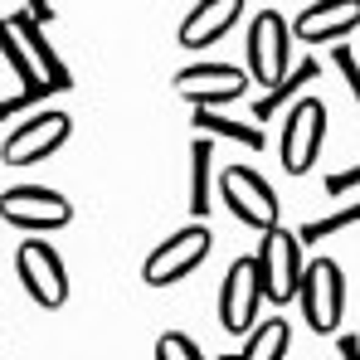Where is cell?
<instances>
[{
	"label": "cell",
	"instance_id": "277c9868",
	"mask_svg": "<svg viewBox=\"0 0 360 360\" xmlns=\"http://www.w3.org/2000/svg\"><path fill=\"white\" fill-rule=\"evenodd\" d=\"M15 273H20V288L34 297V307L44 311H59L68 302V268L54 253V243L44 239H25L15 248Z\"/></svg>",
	"mask_w": 360,
	"mask_h": 360
},
{
	"label": "cell",
	"instance_id": "4fadbf2b",
	"mask_svg": "<svg viewBox=\"0 0 360 360\" xmlns=\"http://www.w3.org/2000/svg\"><path fill=\"white\" fill-rule=\"evenodd\" d=\"M360 25V0H316L307 5L292 25L302 44H341V34H351Z\"/></svg>",
	"mask_w": 360,
	"mask_h": 360
},
{
	"label": "cell",
	"instance_id": "6da1fadb",
	"mask_svg": "<svg viewBox=\"0 0 360 360\" xmlns=\"http://www.w3.org/2000/svg\"><path fill=\"white\" fill-rule=\"evenodd\" d=\"M0 59L20 73V88H39V93H63L73 88V73L63 59L49 49V39L39 34V25L30 20V10L0 20Z\"/></svg>",
	"mask_w": 360,
	"mask_h": 360
},
{
	"label": "cell",
	"instance_id": "e0dca14e",
	"mask_svg": "<svg viewBox=\"0 0 360 360\" xmlns=\"http://www.w3.org/2000/svg\"><path fill=\"white\" fill-rule=\"evenodd\" d=\"M316 73H321V63H316V59H302L297 68L288 73V83H283V88H273V93H263V98L253 103V122L263 127L268 117H278L283 108H292V103H302V98H297V88H307V83H311Z\"/></svg>",
	"mask_w": 360,
	"mask_h": 360
},
{
	"label": "cell",
	"instance_id": "8992f818",
	"mask_svg": "<svg viewBox=\"0 0 360 360\" xmlns=\"http://www.w3.org/2000/svg\"><path fill=\"white\" fill-rule=\"evenodd\" d=\"M258 273H263V292L268 302H292L302 292V273H307V263H302V239L292 229H268L263 243H258Z\"/></svg>",
	"mask_w": 360,
	"mask_h": 360
},
{
	"label": "cell",
	"instance_id": "9c48e42d",
	"mask_svg": "<svg viewBox=\"0 0 360 360\" xmlns=\"http://www.w3.org/2000/svg\"><path fill=\"white\" fill-rule=\"evenodd\" d=\"M321 141H326V108L316 98L292 103L288 108V122H283V146H278L283 171L288 176H307L311 161H316V151H321Z\"/></svg>",
	"mask_w": 360,
	"mask_h": 360
},
{
	"label": "cell",
	"instance_id": "d6986e66",
	"mask_svg": "<svg viewBox=\"0 0 360 360\" xmlns=\"http://www.w3.org/2000/svg\"><path fill=\"white\" fill-rule=\"evenodd\" d=\"M351 224H360V200H351V205H341L336 214H321V219L302 224V229H297V239H302V243H316V239H331L336 229H351Z\"/></svg>",
	"mask_w": 360,
	"mask_h": 360
},
{
	"label": "cell",
	"instance_id": "ac0fdd59",
	"mask_svg": "<svg viewBox=\"0 0 360 360\" xmlns=\"http://www.w3.org/2000/svg\"><path fill=\"white\" fill-rule=\"evenodd\" d=\"M288 341H292V331H288V321H283V316L258 321V331L243 341L239 360H283V356H288Z\"/></svg>",
	"mask_w": 360,
	"mask_h": 360
},
{
	"label": "cell",
	"instance_id": "8fae6325",
	"mask_svg": "<svg viewBox=\"0 0 360 360\" xmlns=\"http://www.w3.org/2000/svg\"><path fill=\"white\" fill-rule=\"evenodd\" d=\"M248 73L243 68H234V63H190V68H180L176 73V88L180 98H190L195 108H224V103H234V98H243L248 93Z\"/></svg>",
	"mask_w": 360,
	"mask_h": 360
},
{
	"label": "cell",
	"instance_id": "603a6c76",
	"mask_svg": "<svg viewBox=\"0 0 360 360\" xmlns=\"http://www.w3.org/2000/svg\"><path fill=\"white\" fill-rule=\"evenodd\" d=\"M351 190H360V166L331 171V176H326V195H351Z\"/></svg>",
	"mask_w": 360,
	"mask_h": 360
},
{
	"label": "cell",
	"instance_id": "d4e9b609",
	"mask_svg": "<svg viewBox=\"0 0 360 360\" xmlns=\"http://www.w3.org/2000/svg\"><path fill=\"white\" fill-rule=\"evenodd\" d=\"M224 360H239V356H224Z\"/></svg>",
	"mask_w": 360,
	"mask_h": 360
},
{
	"label": "cell",
	"instance_id": "52a82bcc",
	"mask_svg": "<svg viewBox=\"0 0 360 360\" xmlns=\"http://www.w3.org/2000/svg\"><path fill=\"white\" fill-rule=\"evenodd\" d=\"M210 243L214 239H210L205 224H185V229H176L166 243H156V248L146 253L141 283H146V288H171V283H180L185 273H195V268L205 263Z\"/></svg>",
	"mask_w": 360,
	"mask_h": 360
},
{
	"label": "cell",
	"instance_id": "3957f363",
	"mask_svg": "<svg viewBox=\"0 0 360 360\" xmlns=\"http://www.w3.org/2000/svg\"><path fill=\"white\" fill-rule=\"evenodd\" d=\"M297 302H302L307 326L316 336H331L341 326V316H346V273H341V263L336 258H311L307 273H302Z\"/></svg>",
	"mask_w": 360,
	"mask_h": 360
},
{
	"label": "cell",
	"instance_id": "7a4b0ae2",
	"mask_svg": "<svg viewBox=\"0 0 360 360\" xmlns=\"http://www.w3.org/2000/svg\"><path fill=\"white\" fill-rule=\"evenodd\" d=\"M292 73V25L278 10H258L248 20V78L273 93Z\"/></svg>",
	"mask_w": 360,
	"mask_h": 360
},
{
	"label": "cell",
	"instance_id": "5bb4252c",
	"mask_svg": "<svg viewBox=\"0 0 360 360\" xmlns=\"http://www.w3.org/2000/svg\"><path fill=\"white\" fill-rule=\"evenodd\" d=\"M243 15L239 0H205V5H195L185 20H180V44L185 49H210L214 39H224L229 30H234V20Z\"/></svg>",
	"mask_w": 360,
	"mask_h": 360
},
{
	"label": "cell",
	"instance_id": "44dd1931",
	"mask_svg": "<svg viewBox=\"0 0 360 360\" xmlns=\"http://www.w3.org/2000/svg\"><path fill=\"white\" fill-rule=\"evenodd\" d=\"M331 63H336V73L346 78V88L356 93V108H360V59H356V49H351V44H336V49H331Z\"/></svg>",
	"mask_w": 360,
	"mask_h": 360
},
{
	"label": "cell",
	"instance_id": "5b68a950",
	"mask_svg": "<svg viewBox=\"0 0 360 360\" xmlns=\"http://www.w3.org/2000/svg\"><path fill=\"white\" fill-rule=\"evenodd\" d=\"M258 302H268L258 258H234L224 283H219V326L234 336H253L258 331Z\"/></svg>",
	"mask_w": 360,
	"mask_h": 360
},
{
	"label": "cell",
	"instance_id": "30bf717a",
	"mask_svg": "<svg viewBox=\"0 0 360 360\" xmlns=\"http://www.w3.org/2000/svg\"><path fill=\"white\" fill-rule=\"evenodd\" d=\"M0 219L15 229H63L73 219V205L49 185H15L0 195Z\"/></svg>",
	"mask_w": 360,
	"mask_h": 360
},
{
	"label": "cell",
	"instance_id": "cb8c5ba5",
	"mask_svg": "<svg viewBox=\"0 0 360 360\" xmlns=\"http://www.w3.org/2000/svg\"><path fill=\"white\" fill-rule=\"evenodd\" d=\"M336 351H341V360H360V336H341Z\"/></svg>",
	"mask_w": 360,
	"mask_h": 360
},
{
	"label": "cell",
	"instance_id": "ffe728a7",
	"mask_svg": "<svg viewBox=\"0 0 360 360\" xmlns=\"http://www.w3.org/2000/svg\"><path fill=\"white\" fill-rule=\"evenodd\" d=\"M156 360H205V356H200V346H195L190 336H180V331H166V336L156 341Z\"/></svg>",
	"mask_w": 360,
	"mask_h": 360
},
{
	"label": "cell",
	"instance_id": "7402d4cb",
	"mask_svg": "<svg viewBox=\"0 0 360 360\" xmlns=\"http://www.w3.org/2000/svg\"><path fill=\"white\" fill-rule=\"evenodd\" d=\"M39 98H54V93H39V88H20L15 98H5V103H0V117H20V112H25V108H34Z\"/></svg>",
	"mask_w": 360,
	"mask_h": 360
},
{
	"label": "cell",
	"instance_id": "ba28073f",
	"mask_svg": "<svg viewBox=\"0 0 360 360\" xmlns=\"http://www.w3.org/2000/svg\"><path fill=\"white\" fill-rule=\"evenodd\" d=\"M219 195H224V205L234 210V219L248 224V229H278V195H273V185L258 176V171H248V166H229L224 176H219Z\"/></svg>",
	"mask_w": 360,
	"mask_h": 360
},
{
	"label": "cell",
	"instance_id": "9a60e30c",
	"mask_svg": "<svg viewBox=\"0 0 360 360\" xmlns=\"http://www.w3.org/2000/svg\"><path fill=\"white\" fill-rule=\"evenodd\" d=\"M195 127H200V136H210V141H234V146H258L263 151V127L258 122H239V117H224V112H214V108H200L195 112Z\"/></svg>",
	"mask_w": 360,
	"mask_h": 360
},
{
	"label": "cell",
	"instance_id": "7c38bea8",
	"mask_svg": "<svg viewBox=\"0 0 360 360\" xmlns=\"http://www.w3.org/2000/svg\"><path fill=\"white\" fill-rule=\"evenodd\" d=\"M68 131H73V117H68V112H34L25 127L10 131V141H5V161H10V166L44 161V156H54L63 141H68Z\"/></svg>",
	"mask_w": 360,
	"mask_h": 360
},
{
	"label": "cell",
	"instance_id": "2e32d148",
	"mask_svg": "<svg viewBox=\"0 0 360 360\" xmlns=\"http://www.w3.org/2000/svg\"><path fill=\"white\" fill-rule=\"evenodd\" d=\"M210 205H214V141L200 136L190 146V210L205 219Z\"/></svg>",
	"mask_w": 360,
	"mask_h": 360
}]
</instances>
